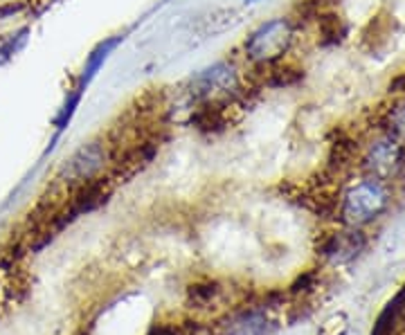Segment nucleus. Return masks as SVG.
I'll use <instances>...</instances> for the list:
<instances>
[{"label":"nucleus","instance_id":"obj_1","mask_svg":"<svg viewBox=\"0 0 405 335\" xmlns=\"http://www.w3.org/2000/svg\"><path fill=\"white\" fill-rule=\"evenodd\" d=\"M293 23L284 16L262 23L243 43V52L254 66H270L286 57L293 45Z\"/></svg>","mask_w":405,"mask_h":335},{"label":"nucleus","instance_id":"obj_2","mask_svg":"<svg viewBox=\"0 0 405 335\" xmlns=\"http://www.w3.org/2000/svg\"><path fill=\"white\" fill-rule=\"evenodd\" d=\"M387 187L380 178H367L358 182L356 187L345 196L342 203V216L351 225H363L376 218L387 205Z\"/></svg>","mask_w":405,"mask_h":335},{"label":"nucleus","instance_id":"obj_3","mask_svg":"<svg viewBox=\"0 0 405 335\" xmlns=\"http://www.w3.org/2000/svg\"><path fill=\"white\" fill-rule=\"evenodd\" d=\"M239 93V72L235 64L221 61L205 68L192 79L189 95L196 104L199 102H216V99H235Z\"/></svg>","mask_w":405,"mask_h":335},{"label":"nucleus","instance_id":"obj_4","mask_svg":"<svg viewBox=\"0 0 405 335\" xmlns=\"http://www.w3.org/2000/svg\"><path fill=\"white\" fill-rule=\"evenodd\" d=\"M108 160H110V153L104 142H88L81 148H77V151L70 155V160H66L64 169L59 173V180H64L70 187L97 180L100 173L106 169Z\"/></svg>","mask_w":405,"mask_h":335},{"label":"nucleus","instance_id":"obj_5","mask_svg":"<svg viewBox=\"0 0 405 335\" xmlns=\"http://www.w3.org/2000/svg\"><path fill=\"white\" fill-rule=\"evenodd\" d=\"M403 158H405V148L401 140L385 133L383 138L372 144L370 153L365 158V167L372 171L374 178L383 180L385 176H392L399 167H403Z\"/></svg>","mask_w":405,"mask_h":335},{"label":"nucleus","instance_id":"obj_6","mask_svg":"<svg viewBox=\"0 0 405 335\" xmlns=\"http://www.w3.org/2000/svg\"><path fill=\"white\" fill-rule=\"evenodd\" d=\"M122 43V36H113V39H106L102 41L100 45H97L93 52L88 54V59H86V66H83V72L79 77V83L75 86V88L83 95V90L88 88L90 81L95 79V74L102 70V66L106 64V59L110 57V52Z\"/></svg>","mask_w":405,"mask_h":335},{"label":"nucleus","instance_id":"obj_7","mask_svg":"<svg viewBox=\"0 0 405 335\" xmlns=\"http://www.w3.org/2000/svg\"><path fill=\"white\" fill-rule=\"evenodd\" d=\"M275 331V327L270 324L268 317L259 311H250L239 315L235 322L230 324L228 335H270Z\"/></svg>","mask_w":405,"mask_h":335},{"label":"nucleus","instance_id":"obj_8","mask_svg":"<svg viewBox=\"0 0 405 335\" xmlns=\"http://www.w3.org/2000/svg\"><path fill=\"white\" fill-rule=\"evenodd\" d=\"M317 23H320V34L327 43H338L347 34V28L340 16H317Z\"/></svg>","mask_w":405,"mask_h":335},{"label":"nucleus","instance_id":"obj_9","mask_svg":"<svg viewBox=\"0 0 405 335\" xmlns=\"http://www.w3.org/2000/svg\"><path fill=\"white\" fill-rule=\"evenodd\" d=\"M252 3H257V0H245V5H252Z\"/></svg>","mask_w":405,"mask_h":335}]
</instances>
